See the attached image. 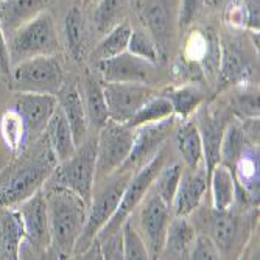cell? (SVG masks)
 <instances>
[{
  "instance_id": "31",
  "label": "cell",
  "mask_w": 260,
  "mask_h": 260,
  "mask_svg": "<svg viewBox=\"0 0 260 260\" xmlns=\"http://www.w3.org/2000/svg\"><path fill=\"white\" fill-rule=\"evenodd\" d=\"M246 144H248V140H246L242 122L237 119L228 122L224 133H223L221 145H220V162L234 172V165L240 157Z\"/></svg>"
},
{
  "instance_id": "49",
  "label": "cell",
  "mask_w": 260,
  "mask_h": 260,
  "mask_svg": "<svg viewBox=\"0 0 260 260\" xmlns=\"http://www.w3.org/2000/svg\"><path fill=\"white\" fill-rule=\"evenodd\" d=\"M0 2H2V0H0Z\"/></svg>"
},
{
  "instance_id": "25",
  "label": "cell",
  "mask_w": 260,
  "mask_h": 260,
  "mask_svg": "<svg viewBox=\"0 0 260 260\" xmlns=\"http://www.w3.org/2000/svg\"><path fill=\"white\" fill-rule=\"evenodd\" d=\"M84 108H86V115H87V123L92 128L100 129L108 120V105L105 100L103 93V84L99 83V80L92 75H87L84 80Z\"/></svg>"
},
{
  "instance_id": "39",
  "label": "cell",
  "mask_w": 260,
  "mask_h": 260,
  "mask_svg": "<svg viewBox=\"0 0 260 260\" xmlns=\"http://www.w3.org/2000/svg\"><path fill=\"white\" fill-rule=\"evenodd\" d=\"M126 50L139 58H144V59L153 62V64H157L162 58L154 39L148 33L140 31V30H136V31L133 30Z\"/></svg>"
},
{
  "instance_id": "17",
  "label": "cell",
  "mask_w": 260,
  "mask_h": 260,
  "mask_svg": "<svg viewBox=\"0 0 260 260\" xmlns=\"http://www.w3.org/2000/svg\"><path fill=\"white\" fill-rule=\"evenodd\" d=\"M17 212L22 218L23 231H25V240L31 246L44 248L50 245V229H49V212H47L45 193L41 188L33 193L28 200L20 203Z\"/></svg>"
},
{
  "instance_id": "13",
  "label": "cell",
  "mask_w": 260,
  "mask_h": 260,
  "mask_svg": "<svg viewBox=\"0 0 260 260\" xmlns=\"http://www.w3.org/2000/svg\"><path fill=\"white\" fill-rule=\"evenodd\" d=\"M181 58L200 66L203 75L207 78H217L221 58V42L218 35L212 28H197L190 31Z\"/></svg>"
},
{
  "instance_id": "26",
  "label": "cell",
  "mask_w": 260,
  "mask_h": 260,
  "mask_svg": "<svg viewBox=\"0 0 260 260\" xmlns=\"http://www.w3.org/2000/svg\"><path fill=\"white\" fill-rule=\"evenodd\" d=\"M195 239V228L182 215H176L172 221H169L167 234H165L164 249L175 257H188V251Z\"/></svg>"
},
{
  "instance_id": "8",
  "label": "cell",
  "mask_w": 260,
  "mask_h": 260,
  "mask_svg": "<svg viewBox=\"0 0 260 260\" xmlns=\"http://www.w3.org/2000/svg\"><path fill=\"white\" fill-rule=\"evenodd\" d=\"M134 140V129L126 123L108 120L97 139V164L95 182L109 178L126 160Z\"/></svg>"
},
{
  "instance_id": "44",
  "label": "cell",
  "mask_w": 260,
  "mask_h": 260,
  "mask_svg": "<svg viewBox=\"0 0 260 260\" xmlns=\"http://www.w3.org/2000/svg\"><path fill=\"white\" fill-rule=\"evenodd\" d=\"M103 258H123V237L122 229L115 231L105 239H100Z\"/></svg>"
},
{
  "instance_id": "37",
  "label": "cell",
  "mask_w": 260,
  "mask_h": 260,
  "mask_svg": "<svg viewBox=\"0 0 260 260\" xmlns=\"http://www.w3.org/2000/svg\"><path fill=\"white\" fill-rule=\"evenodd\" d=\"M212 240H214L220 251H229L239 232V220L228 210H215L210 223Z\"/></svg>"
},
{
  "instance_id": "41",
  "label": "cell",
  "mask_w": 260,
  "mask_h": 260,
  "mask_svg": "<svg viewBox=\"0 0 260 260\" xmlns=\"http://www.w3.org/2000/svg\"><path fill=\"white\" fill-rule=\"evenodd\" d=\"M232 105L243 119L258 117V90L255 89H240L235 92Z\"/></svg>"
},
{
  "instance_id": "9",
  "label": "cell",
  "mask_w": 260,
  "mask_h": 260,
  "mask_svg": "<svg viewBox=\"0 0 260 260\" xmlns=\"http://www.w3.org/2000/svg\"><path fill=\"white\" fill-rule=\"evenodd\" d=\"M139 17L165 58L178 30L179 0H139Z\"/></svg>"
},
{
  "instance_id": "29",
  "label": "cell",
  "mask_w": 260,
  "mask_h": 260,
  "mask_svg": "<svg viewBox=\"0 0 260 260\" xmlns=\"http://www.w3.org/2000/svg\"><path fill=\"white\" fill-rule=\"evenodd\" d=\"M178 150L188 169H198L203 160L201 136L195 120H185L176 133Z\"/></svg>"
},
{
  "instance_id": "34",
  "label": "cell",
  "mask_w": 260,
  "mask_h": 260,
  "mask_svg": "<svg viewBox=\"0 0 260 260\" xmlns=\"http://www.w3.org/2000/svg\"><path fill=\"white\" fill-rule=\"evenodd\" d=\"M64 35L69 53L80 62L84 49V17L78 7H72L67 11L64 19Z\"/></svg>"
},
{
  "instance_id": "47",
  "label": "cell",
  "mask_w": 260,
  "mask_h": 260,
  "mask_svg": "<svg viewBox=\"0 0 260 260\" xmlns=\"http://www.w3.org/2000/svg\"><path fill=\"white\" fill-rule=\"evenodd\" d=\"M224 0H203V5H207V7H212V8H217L220 7Z\"/></svg>"
},
{
  "instance_id": "19",
  "label": "cell",
  "mask_w": 260,
  "mask_h": 260,
  "mask_svg": "<svg viewBox=\"0 0 260 260\" xmlns=\"http://www.w3.org/2000/svg\"><path fill=\"white\" fill-rule=\"evenodd\" d=\"M209 185V175L206 169H188L182 170L176 193L173 198L175 214L187 217L198 207L201 198L204 197Z\"/></svg>"
},
{
  "instance_id": "33",
  "label": "cell",
  "mask_w": 260,
  "mask_h": 260,
  "mask_svg": "<svg viewBox=\"0 0 260 260\" xmlns=\"http://www.w3.org/2000/svg\"><path fill=\"white\" fill-rule=\"evenodd\" d=\"M258 0H231L224 19L234 28H248L258 33Z\"/></svg>"
},
{
  "instance_id": "28",
  "label": "cell",
  "mask_w": 260,
  "mask_h": 260,
  "mask_svg": "<svg viewBox=\"0 0 260 260\" xmlns=\"http://www.w3.org/2000/svg\"><path fill=\"white\" fill-rule=\"evenodd\" d=\"M131 33H133V27L128 20H122L120 23H117L114 28H111L105 35V38L95 47V50L92 52L90 59L97 64L100 61L114 58L117 55L126 52Z\"/></svg>"
},
{
  "instance_id": "2",
  "label": "cell",
  "mask_w": 260,
  "mask_h": 260,
  "mask_svg": "<svg viewBox=\"0 0 260 260\" xmlns=\"http://www.w3.org/2000/svg\"><path fill=\"white\" fill-rule=\"evenodd\" d=\"M49 212L50 245L61 258L74 254L84 229L89 206L72 190L64 187L42 188Z\"/></svg>"
},
{
  "instance_id": "10",
  "label": "cell",
  "mask_w": 260,
  "mask_h": 260,
  "mask_svg": "<svg viewBox=\"0 0 260 260\" xmlns=\"http://www.w3.org/2000/svg\"><path fill=\"white\" fill-rule=\"evenodd\" d=\"M103 93L109 120L126 123L156 92L145 83H105Z\"/></svg>"
},
{
  "instance_id": "4",
  "label": "cell",
  "mask_w": 260,
  "mask_h": 260,
  "mask_svg": "<svg viewBox=\"0 0 260 260\" xmlns=\"http://www.w3.org/2000/svg\"><path fill=\"white\" fill-rule=\"evenodd\" d=\"M11 66L35 56L58 55L59 39L50 13L42 11L19 27L8 42Z\"/></svg>"
},
{
  "instance_id": "48",
  "label": "cell",
  "mask_w": 260,
  "mask_h": 260,
  "mask_svg": "<svg viewBox=\"0 0 260 260\" xmlns=\"http://www.w3.org/2000/svg\"><path fill=\"white\" fill-rule=\"evenodd\" d=\"M81 2H83V7H90L93 4H97L99 0H81Z\"/></svg>"
},
{
  "instance_id": "11",
  "label": "cell",
  "mask_w": 260,
  "mask_h": 260,
  "mask_svg": "<svg viewBox=\"0 0 260 260\" xmlns=\"http://www.w3.org/2000/svg\"><path fill=\"white\" fill-rule=\"evenodd\" d=\"M11 108L19 114L27 131L28 145L41 137L45 131L50 117L58 108L56 95L50 93H33V92H17Z\"/></svg>"
},
{
  "instance_id": "38",
  "label": "cell",
  "mask_w": 260,
  "mask_h": 260,
  "mask_svg": "<svg viewBox=\"0 0 260 260\" xmlns=\"http://www.w3.org/2000/svg\"><path fill=\"white\" fill-rule=\"evenodd\" d=\"M182 165L175 162L169 167H162L160 172L157 173V176L153 181L154 185V192L167 203L169 206H172L175 193H176V188L182 175Z\"/></svg>"
},
{
  "instance_id": "43",
  "label": "cell",
  "mask_w": 260,
  "mask_h": 260,
  "mask_svg": "<svg viewBox=\"0 0 260 260\" xmlns=\"http://www.w3.org/2000/svg\"><path fill=\"white\" fill-rule=\"evenodd\" d=\"M203 7V0H179L178 13V30L184 33L192 25Z\"/></svg>"
},
{
  "instance_id": "40",
  "label": "cell",
  "mask_w": 260,
  "mask_h": 260,
  "mask_svg": "<svg viewBox=\"0 0 260 260\" xmlns=\"http://www.w3.org/2000/svg\"><path fill=\"white\" fill-rule=\"evenodd\" d=\"M120 229H122V237H123V258H128V260L150 258L145 242L140 239V235L134 229L129 218L125 220Z\"/></svg>"
},
{
  "instance_id": "45",
  "label": "cell",
  "mask_w": 260,
  "mask_h": 260,
  "mask_svg": "<svg viewBox=\"0 0 260 260\" xmlns=\"http://www.w3.org/2000/svg\"><path fill=\"white\" fill-rule=\"evenodd\" d=\"M11 59H10V50H8V42L5 31L0 23V75H2L7 81L11 75Z\"/></svg>"
},
{
  "instance_id": "21",
  "label": "cell",
  "mask_w": 260,
  "mask_h": 260,
  "mask_svg": "<svg viewBox=\"0 0 260 260\" xmlns=\"http://www.w3.org/2000/svg\"><path fill=\"white\" fill-rule=\"evenodd\" d=\"M47 4L49 0H2L0 2V23H2L5 36H11L23 23L45 11Z\"/></svg>"
},
{
  "instance_id": "30",
  "label": "cell",
  "mask_w": 260,
  "mask_h": 260,
  "mask_svg": "<svg viewBox=\"0 0 260 260\" xmlns=\"http://www.w3.org/2000/svg\"><path fill=\"white\" fill-rule=\"evenodd\" d=\"M162 95L172 103L173 114L179 115L182 120H187L204 102V92L193 84H184L179 87H170Z\"/></svg>"
},
{
  "instance_id": "32",
  "label": "cell",
  "mask_w": 260,
  "mask_h": 260,
  "mask_svg": "<svg viewBox=\"0 0 260 260\" xmlns=\"http://www.w3.org/2000/svg\"><path fill=\"white\" fill-rule=\"evenodd\" d=\"M0 134H2L4 144L10 150L11 156L19 154L23 148L28 145L27 131L19 114L10 106L0 119Z\"/></svg>"
},
{
  "instance_id": "35",
  "label": "cell",
  "mask_w": 260,
  "mask_h": 260,
  "mask_svg": "<svg viewBox=\"0 0 260 260\" xmlns=\"http://www.w3.org/2000/svg\"><path fill=\"white\" fill-rule=\"evenodd\" d=\"M170 115H173L172 103L164 95H153L148 102H145L140 106V109L126 122V125L129 128L136 129L142 125L164 120Z\"/></svg>"
},
{
  "instance_id": "23",
  "label": "cell",
  "mask_w": 260,
  "mask_h": 260,
  "mask_svg": "<svg viewBox=\"0 0 260 260\" xmlns=\"http://www.w3.org/2000/svg\"><path fill=\"white\" fill-rule=\"evenodd\" d=\"M44 134H45L47 140H49V144H50L58 162L66 160L77 150V145L74 142V136H72V131H70L69 122H67L66 115L59 106L55 109L53 115L50 117L49 123H47V126H45Z\"/></svg>"
},
{
  "instance_id": "15",
  "label": "cell",
  "mask_w": 260,
  "mask_h": 260,
  "mask_svg": "<svg viewBox=\"0 0 260 260\" xmlns=\"http://www.w3.org/2000/svg\"><path fill=\"white\" fill-rule=\"evenodd\" d=\"M228 122L226 111L215 105L204 108L200 120L197 122L203 144V157L206 162L204 169L207 175H210L212 169L220 162V145Z\"/></svg>"
},
{
  "instance_id": "5",
  "label": "cell",
  "mask_w": 260,
  "mask_h": 260,
  "mask_svg": "<svg viewBox=\"0 0 260 260\" xmlns=\"http://www.w3.org/2000/svg\"><path fill=\"white\" fill-rule=\"evenodd\" d=\"M8 84L14 92L56 95L64 84L62 62L58 55H44L20 61L11 67Z\"/></svg>"
},
{
  "instance_id": "3",
  "label": "cell",
  "mask_w": 260,
  "mask_h": 260,
  "mask_svg": "<svg viewBox=\"0 0 260 260\" xmlns=\"http://www.w3.org/2000/svg\"><path fill=\"white\" fill-rule=\"evenodd\" d=\"M97 164V139H87L77 147L74 154L58 162L42 188L64 187L75 192L87 206L93 197Z\"/></svg>"
},
{
  "instance_id": "16",
  "label": "cell",
  "mask_w": 260,
  "mask_h": 260,
  "mask_svg": "<svg viewBox=\"0 0 260 260\" xmlns=\"http://www.w3.org/2000/svg\"><path fill=\"white\" fill-rule=\"evenodd\" d=\"M154 66L156 64L139 58L128 50L97 62L105 83H147L153 75Z\"/></svg>"
},
{
  "instance_id": "12",
  "label": "cell",
  "mask_w": 260,
  "mask_h": 260,
  "mask_svg": "<svg viewBox=\"0 0 260 260\" xmlns=\"http://www.w3.org/2000/svg\"><path fill=\"white\" fill-rule=\"evenodd\" d=\"M173 125H175V114L164 120L147 123L136 128L131 151L126 160L122 164V167L117 172H133L142 167L147 160H150L162 147L165 139L170 136Z\"/></svg>"
},
{
  "instance_id": "42",
  "label": "cell",
  "mask_w": 260,
  "mask_h": 260,
  "mask_svg": "<svg viewBox=\"0 0 260 260\" xmlns=\"http://www.w3.org/2000/svg\"><path fill=\"white\" fill-rule=\"evenodd\" d=\"M220 257H221V251L218 249V246L214 240L204 234L195 235L190 251H188V258L214 260V258H220Z\"/></svg>"
},
{
  "instance_id": "20",
  "label": "cell",
  "mask_w": 260,
  "mask_h": 260,
  "mask_svg": "<svg viewBox=\"0 0 260 260\" xmlns=\"http://www.w3.org/2000/svg\"><path fill=\"white\" fill-rule=\"evenodd\" d=\"M56 99H58V106L61 108V111L64 112L66 119L69 122L75 145L78 147L86 140L87 125H89L81 93L75 84L64 81V84L56 93Z\"/></svg>"
},
{
  "instance_id": "24",
  "label": "cell",
  "mask_w": 260,
  "mask_h": 260,
  "mask_svg": "<svg viewBox=\"0 0 260 260\" xmlns=\"http://www.w3.org/2000/svg\"><path fill=\"white\" fill-rule=\"evenodd\" d=\"M234 178L235 182H240L245 193L251 200H258V150L255 145L248 144L245 145L240 157L234 165Z\"/></svg>"
},
{
  "instance_id": "27",
  "label": "cell",
  "mask_w": 260,
  "mask_h": 260,
  "mask_svg": "<svg viewBox=\"0 0 260 260\" xmlns=\"http://www.w3.org/2000/svg\"><path fill=\"white\" fill-rule=\"evenodd\" d=\"M212 204L215 210H228L235 200V178L231 169L218 162L209 175Z\"/></svg>"
},
{
  "instance_id": "46",
  "label": "cell",
  "mask_w": 260,
  "mask_h": 260,
  "mask_svg": "<svg viewBox=\"0 0 260 260\" xmlns=\"http://www.w3.org/2000/svg\"><path fill=\"white\" fill-rule=\"evenodd\" d=\"M80 258H103V254H102V246H100V242L99 239L93 240L80 255Z\"/></svg>"
},
{
  "instance_id": "36",
  "label": "cell",
  "mask_w": 260,
  "mask_h": 260,
  "mask_svg": "<svg viewBox=\"0 0 260 260\" xmlns=\"http://www.w3.org/2000/svg\"><path fill=\"white\" fill-rule=\"evenodd\" d=\"M128 0H99L93 13V25L100 33H108L117 23L125 20Z\"/></svg>"
},
{
  "instance_id": "1",
  "label": "cell",
  "mask_w": 260,
  "mask_h": 260,
  "mask_svg": "<svg viewBox=\"0 0 260 260\" xmlns=\"http://www.w3.org/2000/svg\"><path fill=\"white\" fill-rule=\"evenodd\" d=\"M58 159L45 134L27 145L0 172V207H17L44 187Z\"/></svg>"
},
{
  "instance_id": "22",
  "label": "cell",
  "mask_w": 260,
  "mask_h": 260,
  "mask_svg": "<svg viewBox=\"0 0 260 260\" xmlns=\"http://www.w3.org/2000/svg\"><path fill=\"white\" fill-rule=\"evenodd\" d=\"M25 242L22 218L16 207H8L0 217V258H20Z\"/></svg>"
},
{
  "instance_id": "18",
  "label": "cell",
  "mask_w": 260,
  "mask_h": 260,
  "mask_svg": "<svg viewBox=\"0 0 260 260\" xmlns=\"http://www.w3.org/2000/svg\"><path fill=\"white\" fill-rule=\"evenodd\" d=\"M252 75V66L249 58L235 42L221 44V58L218 67V87L224 89L228 86L245 84Z\"/></svg>"
},
{
  "instance_id": "6",
  "label": "cell",
  "mask_w": 260,
  "mask_h": 260,
  "mask_svg": "<svg viewBox=\"0 0 260 260\" xmlns=\"http://www.w3.org/2000/svg\"><path fill=\"white\" fill-rule=\"evenodd\" d=\"M133 176V172H115V178L106 184L97 197H92L87 209V218L84 229L75 245L74 254L78 257L93 240L97 239L99 232L111 220L114 212L119 206L125 188Z\"/></svg>"
},
{
  "instance_id": "14",
  "label": "cell",
  "mask_w": 260,
  "mask_h": 260,
  "mask_svg": "<svg viewBox=\"0 0 260 260\" xmlns=\"http://www.w3.org/2000/svg\"><path fill=\"white\" fill-rule=\"evenodd\" d=\"M169 204L154 190L147 192V200L140 210V223L148 240L150 258H157L164 251L165 234L169 226Z\"/></svg>"
},
{
  "instance_id": "7",
  "label": "cell",
  "mask_w": 260,
  "mask_h": 260,
  "mask_svg": "<svg viewBox=\"0 0 260 260\" xmlns=\"http://www.w3.org/2000/svg\"><path fill=\"white\" fill-rule=\"evenodd\" d=\"M165 157H167V148L160 147L157 150V153L150 160H147L144 165H142V167H139V170L134 176H131L125 192H123V197L114 212V215L99 232V235H97L99 240L108 237V235L114 234L115 231H119L122 228V224L125 223V220L129 218V214L134 210V207L145 198L147 192L153 187V181L157 176V173L160 172V169L164 167Z\"/></svg>"
}]
</instances>
